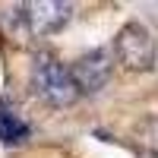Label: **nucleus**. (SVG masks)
I'll list each match as a JSON object with an SVG mask.
<instances>
[{
	"mask_svg": "<svg viewBox=\"0 0 158 158\" xmlns=\"http://www.w3.org/2000/svg\"><path fill=\"white\" fill-rule=\"evenodd\" d=\"M32 89L35 95L54 104V108H70V104L79 98V89L70 76V67L54 57V54H38L32 63Z\"/></svg>",
	"mask_w": 158,
	"mask_h": 158,
	"instance_id": "obj_1",
	"label": "nucleus"
},
{
	"mask_svg": "<svg viewBox=\"0 0 158 158\" xmlns=\"http://www.w3.org/2000/svg\"><path fill=\"white\" fill-rule=\"evenodd\" d=\"M114 51L120 63L133 73H146V70H155V38L152 32L146 29L142 22H127L120 32H117V41H114Z\"/></svg>",
	"mask_w": 158,
	"mask_h": 158,
	"instance_id": "obj_2",
	"label": "nucleus"
},
{
	"mask_svg": "<svg viewBox=\"0 0 158 158\" xmlns=\"http://www.w3.org/2000/svg\"><path fill=\"white\" fill-rule=\"evenodd\" d=\"M16 13H19L22 25L29 29V35H35V38H48V35L60 32L63 25L70 22L73 6L63 3V0H29V3H22Z\"/></svg>",
	"mask_w": 158,
	"mask_h": 158,
	"instance_id": "obj_3",
	"label": "nucleus"
},
{
	"mask_svg": "<svg viewBox=\"0 0 158 158\" xmlns=\"http://www.w3.org/2000/svg\"><path fill=\"white\" fill-rule=\"evenodd\" d=\"M111 73H114V54L108 48L89 51V54H82L70 67V76H73V82L79 89V95H95V92H101L108 85Z\"/></svg>",
	"mask_w": 158,
	"mask_h": 158,
	"instance_id": "obj_4",
	"label": "nucleus"
},
{
	"mask_svg": "<svg viewBox=\"0 0 158 158\" xmlns=\"http://www.w3.org/2000/svg\"><path fill=\"white\" fill-rule=\"evenodd\" d=\"M29 123L22 120V117L13 111V108H0V142L3 146H22L25 139H29Z\"/></svg>",
	"mask_w": 158,
	"mask_h": 158,
	"instance_id": "obj_5",
	"label": "nucleus"
},
{
	"mask_svg": "<svg viewBox=\"0 0 158 158\" xmlns=\"http://www.w3.org/2000/svg\"><path fill=\"white\" fill-rule=\"evenodd\" d=\"M142 158H158V152H146V155H142Z\"/></svg>",
	"mask_w": 158,
	"mask_h": 158,
	"instance_id": "obj_6",
	"label": "nucleus"
}]
</instances>
